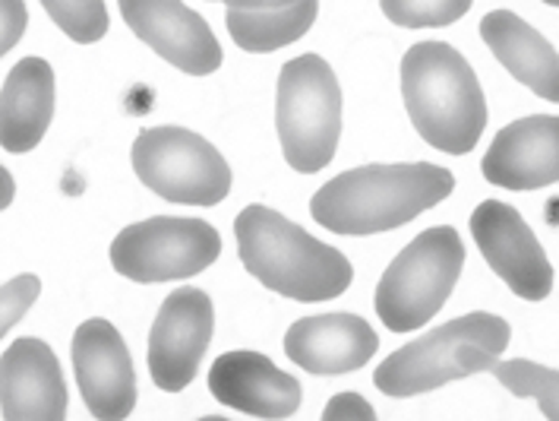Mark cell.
<instances>
[{"mask_svg": "<svg viewBox=\"0 0 559 421\" xmlns=\"http://www.w3.org/2000/svg\"><path fill=\"white\" fill-rule=\"evenodd\" d=\"M480 38L502 67L544 102H559L557 48L512 10H490L480 20Z\"/></svg>", "mask_w": 559, "mask_h": 421, "instance_id": "18", "label": "cell"}, {"mask_svg": "<svg viewBox=\"0 0 559 421\" xmlns=\"http://www.w3.org/2000/svg\"><path fill=\"white\" fill-rule=\"evenodd\" d=\"M237 254L243 270L265 289L295 301H329L348 292L352 260L292 219L269 207H247L235 219Z\"/></svg>", "mask_w": 559, "mask_h": 421, "instance_id": "2", "label": "cell"}, {"mask_svg": "<svg viewBox=\"0 0 559 421\" xmlns=\"http://www.w3.org/2000/svg\"><path fill=\"white\" fill-rule=\"evenodd\" d=\"M0 416L7 421L67 419V384L48 342L23 336L0 355Z\"/></svg>", "mask_w": 559, "mask_h": 421, "instance_id": "13", "label": "cell"}, {"mask_svg": "<svg viewBox=\"0 0 559 421\" xmlns=\"http://www.w3.org/2000/svg\"><path fill=\"white\" fill-rule=\"evenodd\" d=\"M215 330V311L203 289H175L148 332V374L165 393H180L197 381L200 361L206 355Z\"/></svg>", "mask_w": 559, "mask_h": 421, "instance_id": "9", "label": "cell"}, {"mask_svg": "<svg viewBox=\"0 0 559 421\" xmlns=\"http://www.w3.org/2000/svg\"><path fill=\"white\" fill-rule=\"evenodd\" d=\"M222 254V235L203 219L152 215L127 225L111 241V267L140 282H177L212 267Z\"/></svg>", "mask_w": 559, "mask_h": 421, "instance_id": "8", "label": "cell"}, {"mask_svg": "<svg viewBox=\"0 0 559 421\" xmlns=\"http://www.w3.org/2000/svg\"><path fill=\"white\" fill-rule=\"evenodd\" d=\"M380 336L357 314H317L285 332V355L307 374H348L377 355Z\"/></svg>", "mask_w": 559, "mask_h": 421, "instance_id": "16", "label": "cell"}, {"mask_svg": "<svg viewBox=\"0 0 559 421\" xmlns=\"http://www.w3.org/2000/svg\"><path fill=\"white\" fill-rule=\"evenodd\" d=\"M29 26L26 0H0V58L13 51Z\"/></svg>", "mask_w": 559, "mask_h": 421, "instance_id": "24", "label": "cell"}, {"mask_svg": "<svg viewBox=\"0 0 559 421\" xmlns=\"http://www.w3.org/2000/svg\"><path fill=\"white\" fill-rule=\"evenodd\" d=\"M38 295H41V279L32 272H23L7 285H0V336H7L26 317V311L38 301Z\"/></svg>", "mask_w": 559, "mask_h": 421, "instance_id": "23", "label": "cell"}, {"mask_svg": "<svg viewBox=\"0 0 559 421\" xmlns=\"http://www.w3.org/2000/svg\"><path fill=\"white\" fill-rule=\"evenodd\" d=\"M323 419L325 421H373L377 419V412H373V406H370L364 396H357V393H338V396H332V399H329Z\"/></svg>", "mask_w": 559, "mask_h": 421, "instance_id": "25", "label": "cell"}, {"mask_svg": "<svg viewBox=\"0 0 559 421\" xmlns=\"http://www.w3.org/2000/svg\"><path fill=\"white\" fill-rule=\"evenodd\" d=\"M120 16L148 48L190 77L222 67V45L209 23L183 0H118Z\"/></svg>", "mask_w": 559, "mask_h": 421, "instance_id": "12", "label": "cell"}, {"mask_svg": "<svg viewBox=\"0 0 559 421\" xmlns=\"http://www.w3.org/2000/svg\"><path fill=\"white\" fill-rule=\"evenodd\" d=\"M465 267V244L455 229L437 225L385 267L377 285V314L389 332H412L430 324L449 301Z\"/></svg>", "mask_w": 559, "mask_h": 421, "instance_id": "6", "label": "cell"}, {"mask_svg": "<svg viewBox=\"0 0 559 421\" xmlns=\"http://www.w3.org/2000/svg\"><path fill=\"white\" fill-rule=\"evenodd\" d=\"M452 190L455 178L442 165H360L325 180L310 200V215L335 235H380L433 210Z\"/></svg>", "mask_w": 559, "mask_h": 421, "instance_id": "1", "label": "cell"}, {"mask_svg": "<svg viewBox=\"0 0 559 421\" xmlns=\"http://www.w3.org/2000/svg\"><path fill=\"white\" fill-rule=\"evenodd\" d=\"M509 339L512 330L502 317L474 311L442 324L437 330L424 332L405 349L392 352L377 367L373 384L377 390L395 399L437 390L452 381H465L472 374L490 371L493 361L506 355Z\"/></svg>", "mask_w": 559, "mask_h": 421, "instance_id": "4", "label": "cell"}, {"mask_svg": "<svg viewBox=\"0 0 559 421\" xmlns=\"http://www.w3.org/2000/svg\"><path fill=\"white\" fill-rule=\"evenodd\" d=\"M212 396L253 419H292L300 406V384L260 352H228L209 367Z\"/></svg>", "mask_w": 559, "mask_h": 421, "instance_id": "14", "label": "cell"}, {"mask_svg": "<svg viewBox=\"0 0 559 421\" xmlns=\"http://www.w3.org/2000/svg\"><path fill=\"white\" fill-rule=\"evenodd\" d=\"M544 3H550V7H557L559 0H544Z\"/></svg>", "mask_w": 559, "mask_h": 421, "instance_id": "28", "label": "cell"}, {"mask_svg": "<svg viewBox=\"0 0 559 421\" xmlns=\"http://www.w3.org/2000/svg\"><path fill=\"white\" fill-rule=\"evenodd\" d=\"M133 172L152 194L183 207H215L231 190L225 155L183 127L143 130L133 143Z\"/></svg>", "mask_w": 559, "mask_h": 421, "instance_id": "7", "label": "cell"}, {"mask_svg": "<svg viewBox=\"0 0 559 421\" xmlns=\"http://www.w3.org/2000/svg\"><path fill=\"white\" fill-rule=\"evenodd\" d=\"M275 127L285 162L300 175H317L335 159L342 137V86L320 55H300L282 67Z\"/></svg>", "mask_w": 559, "mask_h": 421, "instance_id": "5", "label": "cell"}, {"mask_svg": "<svg viewBox=\"0 0 559 421\" xmlns=\"http://www.w3.org/2000/svg\"><path fill=\"white\" fill-rule=\"evenodd\" d=\"M41 7L48 10L55 26L80 45L105 38L111 26L105 0H41Z\"/></svg>", "mask_w": 559, "mask_h": 421, "instance_id": "21", "label": "cell"}, {"mask_svg": "<svg viewBox=\"0 0 559 421\" xmlns=\"http://www.w3.org/2000/svg\"><path fill=\"white\" fill-rule=\"evenodd\" d=\"M493 377L500 381L502 387L515 396H531L537 399L544 419H557L559 416V374L554 367H544V364H534V361L515 359V361H493Z\"/></svg>", "mask_w": 559, "mask_h": 421, "instance_id": "20", "label": "cell"}, {"mask_svg": "<svg viewBox=\"0 0 559 421\" xmlns=\"http://www.w3.org/2000/svg\"><path fill=\"white\" fill-rule=\"evenodd\" d=\"M484 178L506 190H537L559 178V120L531 115L502 127L480 162Z\"/></svg>", "mask_w": 559, "mask_h": 421, "instance_id": "15", "label": "cell"}, {"mask_svg": "<svg viewBox=\"0 0 559 421\" xmlns=\"http://www.w3.org/2000/svg\"><path fill=\"white\" fill-rule=\"evenodd\" d=\"M70 355L92 419H127L136 406V374L123 336L108 320L92 317L73 332Z\"/></svg>", "mask_w": 559, "mask_h": 421, "instance_id": "11", "label": "cell"}, {"mask_svg": "<svg viewBox=\"0 0 559 421\" xmlns=\"http://www.w3.org/2000/svg\"><path fill=\"white\" fill-rule=\"evenodd\" d=\"M389 23L405 30H440L452 26L472 10L474 0H380Z\"/></svg>", "mask_w": 559, "mask_h": 421, "instance_id": "22", "label": "cell"}, {"mask_svg": "<svg viewBox=\"0 0 559 421\" xmlns=\"http://www.w3.org/2000/svg\"><path fill=\"white\" fill-rule=\"evenodd\" d=\"M402 98L433 150L465 155L480 143L487 102L472 63L445 42H417L402 58Z\"/></svg>", "mask_w": 559, "mask_h": 421, "instance_id": "3", "label": "cell"}, {"mask_svg": "<svg viewBox=\"0 0 559 421\" xmlns=\"http://www.w3.org/2000/svg\"><path fill=\"white\" fill-rule=\"evenodd\" d=\"M472 235L487 267L525 301H544L554 289V267L522 212L500 200H484L472 212Z\"/></svg>", "mask_w": 559, "mask_h": 421, "instance_id": "10", "label": "cell"}, {"mask_svg": "<svg viewBox=\"0 0 559 421\" xmlns=\"http://www.w3.org/2000/svg\"><path fill=\"white\" fill-rule=\"evenodd\" d=\"M320 0H297L282 10H228L225 26L237 48L250 55H269L285 45H295L317 23Z\"/></svg>", "mask_w": 559, "mask_h": 421, "instance_id": "19", "label": "cell"}, {"mask_svg": "<svg viewBox=\"0 0 559 421\" xmlns=\"http://www.w3.org/2000/svg\"><path fill=\"white\" fill-rule=\"evenodd\" d=\"M55 118V70L45 58H23L0 90V147L13 155L32 152Z\"/></svg>", "mask_w": 559, "mask_h": 421, "instance_id": "17", "label": "cell"}, {"mask_svg": "<svg viewBox=\"0 0 559 421\" xmlns=\"http://www.w3.org/2000/svg\"><path fill=\"white\" fill-rule=\"evenodd\" d=\"M13 197H16V184H13V178H10V172L0 165V212L13 203Z\"/></svg>", "mask_w": 559, "mask_h": 421, "instance_id": "27", "label": "cell"}, {"mask_svg": "<svg viewBox=\"0 0 559 421\" xmlns=\"http://www.w3.org/2000/svg\"><path fill=\"white\" fill-rule=\"evenodd\" d=\"M218 3H228V10H282L297 0H218Z\"/></svg>", "mask_w": 559, "mask_h": 421, "instance_id": "26", "label": "cell"}]
</instances>
